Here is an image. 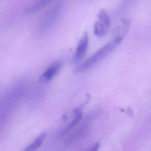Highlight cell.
Wrapping results in <instances>:
<instances>
[{"instance_id":"1","label":"cell","mask_w":151,"mask_h":151,"mask_svg":"<svg viewBox=\"0 0 151 151\" xmlns=\"http://www.w3.org/2000/svg\"><path fill=\"white\" fill-rule=\"evenodd\" d=\"M122 40V37L119 36L107 43L76 69V73H82L92 68L111 54L121 44Z\"/></svg>"},{"instance_id":"2","label":"cell","mask_w":151,"mask_h":151,"mask_svg":"<svg viewBox=\"0 0 151 151\" xmlns=\"http://www.w3.org/2000/svg\"><path fill=\"white\" fill-rule=\"evenodd\" d=\"M61 8V4L56 3L46 12L39 24V34L44 35L49 31L59 17Z\"/></svg>"},{"instance_id":"3","label":"cell","mask_w":151,"mask_h":151,"mask_svg":"<svg viewBox=\"0 0 151 151\" xmlns=\"http://www.w3.org/2000/svg\"><path fill=\"white\" fill-rule=\"evenodd\" d=\"M99 110H94L87 115L80 126L66 139L65 144L67 145H70L82 137L89 129L93 122L96 119L99 115Z\"/></svg>"},{"instance_id":"4","label":"cell","mask_w":151,"mask_h":151,"mask_svg":"<svg viewBox=\"0 0 151 151\" xmlns=\"http://www.w3.org/2000/svg\"><path fill=\"white\" fill-rule=\"evenodd\" d=\"M98 19L94 25V34L98 37H104L109 29L110 25V18L107 12L101 9L98 13Z\"/></svg>"},{"instance_id":"5","label":"cell","mask_w":151,"mask_h":151,"mask_svg":"<svg viewBox=\"0 0 151 151\" xmlns=\"http://www.w3.org/2000/svg\"><path fill=\"white\" fill-rule=\"evenodd\" d=\"M89 44L88 33L84 32L78 42L73 58V62L77 63L80 61L86 54Z\"/></svg>"},{"instance_id":"6","label":"cell","mask_w":151,"mask_h":151,"mask_svg":"<svg viewBox=\"0 0 151 151\" xmlns=\"http://www.w3.org/2000/svg\"><path fill=\"white\" fill-rule=\"evenodd\" d=\"M63 67L61 61H56L52 64L42 74L39 78V82L46 83L52 80L60 71Z\"/></svg>"},{"instance_id":"7","label":"cell","mask_w":151,"mask_h":151,"mask_svg":"<svg viewBox=\"0 0 151 151\" xmlns=\"http://www.w3.org/2000/svg\"><path fill=\"white\" fill-rule=\"evenodd\" d=\"M52 0H38L33 5L27 9L26 11L27 14H31L41 10L50 4Z\"/></svg>"},{"instance_id":"8","label":"cell","mask_w":151,"mask_h":151,"mask_svg":"<svg viewBox=\"0 0 151 151\" xmlns=\"http://www.w3.org/2000/svg\"><path fill=\"white\" fill-rule=\"evenodd\" d=\"M73 113L76 115L74 120L71 122L70 124L67 126V128L63 132L62 135L64 136L66 135L81 120L82 118V112L80 108L75 109L73 110Z\"/></svg>"},{"instance_id":"9","label":"cell","mask_w":151,"mask_h":151,"mask_svg":"<svg viewBox=\"0 0 151 151\" xmlns=\"http://www.w3.org/2000/svg\"><path fill=\"white\" fill-rule=\"evenodd\" d=\"M46 136V133L45 132H42L40 135L37 137V138L32 143L25 148L24 151H34L38 149L42 145L44 139L45 138Z\"/></svg>"},{"instance_id":"10","label":"cell","mask_w":151,"mask_h":151,"mask_svg":"<svg viewBox=\"0 0 151 151\" xmlns=\"http://www.w3.org/2000/svg\"><path fill=\"white\" fill-rule=\"evenodd\" d=\"M100 147V144L99 143H96L93 147L92 149H91L92 151H97Z\"/></svg>"},{"instance_id":"11","label":"cell","mask_w":151,"mask_h":151,"mask_svg":"<svg viewBox=\"0 0 151 151\" xmlns=\"http://www.w3.org/2000/svg\"><path fill=\"white\" fill-rule=\"evenodd\" d=\"M126 2L124 4H126V3H129V2H130L131 1H132L133 0H126Z\"/></svg>"}]
</instances>
